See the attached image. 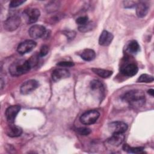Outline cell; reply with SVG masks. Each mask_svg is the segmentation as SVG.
<instances>
[{"instance_id": "9c48e42d", "label": "cell", "mask_w": 154, "mask_h": 154, "mask_svg": "<svg viewBox=\"0 0 154 154\" xmlns=\"http://www.w3.org/2000/svg\"><path fill=\"white\" fill-rule=\"evenodd\" d=\"M108 129L112 134L124 133L128 129V125L123 122L116 121L109 123L108 125Z\"/></svg>"}, {"instance_id": "2e32d148", "label": "cell", "mask_w": 154, "mask_h": 154, "mask_svg": "<svg viewBox=\"0 0 154 154\" xmlns=\"http://www.w3.org/2000/svg\"><path fill=\"white\" fill-rule=\"evenodd\" d=\"M22 133V129L19 126L16 125H10L7 129V134L10 137H17Z\"/></svg>"}, {"instance_id": "277c9868", "label": "cell", "mask_w": 154, "mask_h": 154, "mask_svg": "<svg viewBox=\"0 0 154 154\" xmlns=\"http://www.w3.org/2000/svg\"><path fill=\"white\" fill-rule=\"evenodd\" d=\"M40 15V12L39 10L35 8H29L25 10L23 12V16L26 22L29 24L36 22Z\"/></svg>"}, {"instance_id": "5b68a950", "label": "cell", "mask_w": 154, "mask_h": 154, "mask_svg": "<svg viewBox=\"0 0 154 154\" xmlns=\"http://www.w3.org/2000/svg\"><path fill=\"white\" fill-rule=\"evenodd\" d=\"M20 18L17 16H11L8 17L4 23V28L6 31H13L20 24Z\"/></svg>"}, {"instance_id": "4316f807", "label": "cell", "mask_w": 154, "mask_h": 154, "mask_svg": "<svg viewBox=\"0 0 154 154\" xmlns=\"http://www.w3.org/2000/svg\"><path fill=\"white\" fill-rule=\"evenodd\" d=\"M76 22L77 24L79 25V26L84 25L88 22V17L86 16L79 17L78 18L76 19Z\"/></svg>"}, {"instance_id": "e0dca14e", "label": "cell", "mask_w": 154, "mask_h": 154, "mask_svg": "<svg viewBox=\"0 0 154 154\" xmlns=\"http://www.w3.org/2000/svg\"><path fill=\"white\" fill-rule=\"evenodd\" d=\"M81 57L85 61H90L95 58L96 53L91 49H85L81 53Z\"/></svg>"}, {"instance_id": "1f68e13d", "label": "cell", "mask_w": 154, "mask_h": 154, "mask_svg": "<svg viewBox=\"0 0 154 154\" xmlns=\"http://www.w3.org/2000/svg\"><path fill=\"white\" fill-rule=\"evenodd\" d=\"M64 33L69 39H73V38H74V37L75 35V32H74V31H68L64 32Z\"/></svg>"}, {"instance_id": "d6a6232c", "label": "cell", "mask_w": 154, "mask_h": 154, "mask_svg": "<svg viewBox=\"0 0 154 154\" xmlns=\"http://www.w3.org/2000/svg\"><path fill=\"white\" fill-rule=\"evenodd\" d=\"M148 93L150 94L151 96H153V95H154V90H153V89H150V90H148Z\"/></svg>"}, {"instance_id": "52a82bcc", "label": "cell", "mask_w": 154, "mask_h": 154, "mask_svg": "<svg viewBox=\"0 0 154 154\" xmlns=\"http://www.w3.org/2000/svg\"><path fill=\"white\" fill-rule=\"evenodd\" d=\"M38 86V82L35 79L25 81L20 87V93L22 94H28L34 91Z\"/></svg>"}, {"instance_id": "7c38bea8", "label": "cell", "mask_w": 154, "mask_h": 154, "mask_svg": "<svg viewBox=\"0 0 154 154\" xmlns=\"http://www.w3.org/2000/svg\"><path fill=\"white\" fill-rule=\"evenodd\" d=\"M138 69L136 64L134 63L126 64L121 68V72L127 76H133L138 72Z\"/></svg>"}, {"instance_id": "4dcf8cb0", "label": "cell", "mask_w": 154, "mask_h": 154, "mask_svg": "<svg viewBox=\"0 0 154 154\" xmlns=\"http://www.w3.org/2000/svg\"><path fill=\"white\" fill-rule=\"evenodd\" d=\"M57 65L60 67H72L74 65L73 62L70 61H61L57 63Z\"/></svg>"}, {"instance_id": "cb8c5ba5", "label": "cell", "mask_w": 154, "mask_h": 154, "mask_svg": "<svg viewBox=\"0 0 154 154\" xmlns=\"http://www.w3.org/2000/svg\"><path fill=\"white\" fill-rule=\"evenodd\" d=\"M93 24L91 22H88L87 23H85L84 25L82 26H79L78 27V29L79 31H80L81 32H87L88 31L91 29H92L91 28H93Z\"/></svg>"}, {"instance_id": "d4e9b609", "label": "cell", "mask_w": 154, "mask_h": 154, "mask_svg": "<svg viewBox=\"0 0 154 154\" xmlns=\"http://www.w3.org/2000/svg\"><path fill=\"white\" fill-rule=\"evenodd\" d=\"M39 57H40L39 54L38 55H34L29 58V60H28L31 68L38 64V63L39 61V58H38Z\"/></svg>"}, {"instance_id": "d6986e66", "label": "cell", "mask_w": 154, "mask_h": 154, "mask_svg": "<svg viewBox=\"0 0 154 154\" xmlns=\"http://www.w3.org/2000/svg\"><path fill=\"white\" fill-rule=\"evenodd\" d=\"M93 72L97 75L98 76L103 78H108L110 77L112 74V72L108 70H105L103 69H99V68H93Z\"/></svg>"}, {"instance_id": "6da1fadb", "label": "cell", "mask_w": 154, "mask_h": 154, "mask_svg": "<svg viewBox=\"0 0 154 154\" xmlns=\"http://www.w3.org/2000/svg\"><path fill=\"white\" fill-rule=\"evenodd\" d=\"M123 99L132 106H143L145 103L144 93L140 90H132L127 91L123 96Z\"/></svg>"}, {"instance_id": "ba28073f", "label": "cell", "mask_w": 154, "mask_h": 154, "mask_svg": "<svg viewBox=\"0 0 154 154\" xmlns=\"http://www.w3.org/2000/svg\"><path fill=\"white\" fill-rule=\"evenodd\" d=\"M29 36L34 39L42 37L46 33V28L41 25H34L28 31Z\"/></svg>"}, {"instance_id": "3957f363", "label": "cell", "mask_w": 154, "mask_h": 154, "mask_svg": "<svg viewBox=\"0 0 154 154\" xmlns=\"http://www.w3.org/2000/svg\"><path fill=\"white\" fill-rule=\"evenodd\" d=\"M100 116L99 112L96 110H90L81 115L80 122L85 125H92L94 123Z\"/></svg>"}, {"instance_id": "484cf974", "label": "cell", "mask_w": 154, "mask_h": 154, "mask_svg": "<svg viewBox=\"0 0 154 154\" xmlns=\"http://www.w3.org/2000/svg\"><path fill=\"white\" fill-rule=\"evenodd\" d=\"M76 130L78 133L81 135H88L91 132V129L88 128H80Z\"/></svg>"}, {"instance_id": "7a4b0ae2", "label": "cell", "mask_w": 154, "mask_h": 154, "mask_svg": "<svg viewBox=\"0 0 154 154\" xmlns=\"http://www.w3.org/2000/svg\"><path fill=\"white\" fill-rule=\"evenodd\" d=\"M31 69L28 60H18L14 61L9 67L10 73L14 76H19L28 72Z\"/></svg>"}, {"instance_id": "603a6c76", "label": "cell", "mask_w": 154, "mask_h": 154, "mask_svg": "<svg viewBox=\"0 0 154 154\" xmlns=\"http://www.w3.org/2000/svg\"><path fill=\"white\" fill-rule=\"evenodd\" d=\"M153 81V77L148 74H142L137 79L138 82H152Z\"/></svg>"}, {"instance_id": "ffe728a7", "label": "cell", "mask_w": 154, "mask_h": 154, "mask_svg": "<svg viewBox=\"0 0 154 154\" xmlns=\"http://www.w3.org/2000/svg\"><path fill=\"white\" fill-rule=\"evenodd\" d=\"M90 87L92 90L97 91L99 93L102 94L104 91L103 84L98 80H93L90 82Z\"/></svg>"}, {"instance_id": "83f0119b", "label": "cell", "mask_w": 154, "mask_h": 154, "mask_svg": "<svg viewBox=\"0 0 154 154\" xmlns=\"http://www.w3.org/2000/svg\"><path fill=\"white\" fill-rule=\"evenodd\" d=\"M123 6L126 8H131L136 6L137 2L134 1H124L123 2Z\"/></svg>"}, {"instance_id": "5bb4252c", "label": "cell", "mask_w": 154, "mask_h": 154, "mask_svg": "<svg viewBox=\"0 0 154 154\" xmlns=\"http://www.w3.org/2000/svg\"><path fill=\"white\" fill-rule=\"evenodd\" d=\"M135 7L136 14L138 17H145L149 12V5L144 2H138Z\"/></svg>"}, {"instance_id": "8992f818", "label": "cell", "mask_w": 154, "mask_h": 154, "mask_svg": "<svg viewBox=\"0 0 154 154\" xmlns=\"http://www.w3.org/2000/svg\"><path fill=\"white\" fill-rule=\"evenodd\" d=\"M36 46V43L32 40H26L20 43L17 46V52L23 55L31 52Z\"/></svg>"}, {"instance_id": "f1b7e54d", "label": "cell", "mask_w": 154, "mask_h": 154, "mask_svg": "<svg viewBox=\"0 0 154 154\" xmlns=\"http://www.w3.org/2000/svg\"><path fill=\"white\" fill-rule=\"evenodd\" d=\"M25 2V1H23V0H13L10 3V7L11 8L17 7L18 6L21 5Z\"/></svg>"}, {"instance_id": "7402d4cb", "label": "cell", "mask_w": 154, "mask_h": 154, "mask_svg": "<svg viewBox=\"0 0 154 154\" xmlns=\"http://www.w3.org/2000/svg\"><path fill=\"white\" fill-rule=\"evenodd\" d=\"M59 2L57 1H52L48 4L46 6V10L48 13H51L56 11L59 8Z\"/></svg>"}, {"instance_id": "f546056e", "label": "cell", "mask_w": 154, "mask_h": 154, "mask_svg": "<svg viewBox=\"0 0 154 154\" xmlns=\"http://www.w3.org/2000/svg\"><path fill=\"white\" fill-rule=\"evenodd\" d=\"M48 52H49L48 46L47 45H43L41 47L38 54H39L40 57H44L48 54Z\"/></svg>"}, {"instance_id": "30bf717a", "label": "cell", "mask_w": 154, "mask_h": 154, "mask_svg": "<svg viewBox=\"0 0 154 154\" xmlns=\"http://www.w3.org/2000/svg\"><path fill=\"white\" fill-rule=\"evenodd\" d=\"M51 76L53 81L57 82L61 79L69 78L70 76V72L66 69L58 68L52 71Z\"/></svg>"}, {"instance_id": "4fadbf2b", "label": "cell", "mask_w": 154, "mask_h": 154, "mask_svg": "<svg viewBox=\"0 0 154 154\" xmlns=\"http://www.w3.org/2000/svg\"><path fill=\"white\" fill-rule=\"evenodd\" d=\"M114 38L113 35L108 31L103 30L99 38V43L103 46H106L110 45Z\"/></svg>"}, {"instance_id": "8fae6325", "label": "cell", "mask_w": 154, "mask_h": 154, "mask_svg": "<svg viewBox=\"0 0 154 154\" xmlns=\"http://www.w3.org/2000/svg\"><path fill=\"white\" fill-rule=\"evenodd\" d=\"M20 110L19 105H12L9 106L5 111V117L8 122L12 123L14 122L16 116Z\"/></svg>"}, {"instance_id": "44dd1931", "label": "cell", "mask_w": 154, "mask_h": 154, "mask_svg": "<svg viewBox=\"0 0 154 154\" xmlns=\"http://www.w3.org/2000/svg\"><path fill=\"white\" fill-rule=\"evenodd\" d=\"M123 149L125 151L128 152V153H141L143 148V147H133L129 146L128 144H125L123 146Z\"/></svg>"}, {"instance_id": "ac0fdd59", "label": "cell", "mask_w": 154, "mask_h": 154, "mask_svg": "<svg viewBox=\"0 0 154 154\" xmlns=\"http://www.w3.org/2000/svg\"><path fill=\"white\" fill-rule=\"evenodd\" d=\"M140 45L135 40H131L127 45L126 49L131 54H135L140 51Z\"/></svg>"}, {"instance_id": "9a60e30c", "label": "cell", "mask_w": 154, "mask_h": 154, "mask_svg": "<svg viewBox=\"0 0 154 154\" xmlns=\"http://www.w3.org/2000/svg\"><path fill=\"white\" fill-rule=\"evenodd\" d=\"M125 137L123 133H114L108 139V143L111 145L118 146L123 143Z\"/></svg>"}]
</instances>
